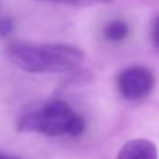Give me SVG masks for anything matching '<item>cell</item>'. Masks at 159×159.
Here are the masks:
<instances>
[{"mask_svg":"<svg viewBox=\"0 0 159 159\" xmlns=\"http://www.w3.org/2000/svg\"><path fill=\"white\" fill-rule=\"evenodd\" d=\"M38 2H48V0H38Z\"/></svg>","mask_w":159,"mask_h":159,"instance_id":"cell-11","label":"cell"},{"mask_svg":"<svg viewBox=\"0 0 159 159\" xmlns=\"http://www.w3.org/2000/svg\"><path fill=\"white\" fill-rule=\"evenodd\" d=\"M155 86V76L148 68L129 66L118 75L117 87L125 100H139L148 96Z\"/></svg>","mask_w":159,"mask_h":159,"instance_id":"cell-3","label":"cell"},{"mask_svg":"<svg viewBox=\"0 0 159 159\" xmlns=\"http://www.w3.org/2000/svg\"><path fill=\"white\" fill-rule=\"evenodd\" d=\"M7 57L13 65L28 73H66L79 69L84 52L70 44L11 42Z\"/></svg>","mask_w":159,"mask_h":159,"instance_id":"cell-1","label":"cell"},{"mask_svg":"<svg viewBox=\"0 0 159 159\" xmlns=\"http://www.w3.org/2000/svg\"><path fill=\"white\" fill-rule=\"evenodd\" d=\"M93 2H99V3H110L113 0H93Z\"/></svg>","mask_w":159,"mask_h":159,"instance_id":"cell-10","label":"cell"},{"mask_svg":"<svg viewBox=\"0 0 159 159\" xmlns=\"http://www.w3.org/2000/svg\"><path fill=\"white\" fill-rule=\"evenodd\" d=\"M152 41L156 48H159V16L155 18L152 24Z\"/></svg>","mask_w":159,"mask_h":159,"instance_id":"cell-8","label":"cell"},{"mask_svg":"<svg viewBox=\"0 0 159 159\" xmlns=\"http://www.w3.org/2000/svg\"><path fill=\"white\" fill-rule=\"evenodd\" d=\"M13 20L10 17L0 18V37H7L13 31Z\"/></svg>","mask_w":159,"mask_h":159,"instance_id":"cell-6","label":"cell"},{"mask_svg":"<svg viewBox=\"0 0 159 159\" xmlns=\"http://www.w3.org/2000/svg\"><path fill=\"white\" fill-rule=\"evenodd\" d=\"M0 159H20L17 156H13V155H7V153L0 152Z\"/></svg>","mask_w":159,"mask_h":159,"instance_id":"cell-9","label":"cell"},{"mask_svg":"<svg viewBox=\"0 0 159 159\" xmlns=\"http://www.w3.org/2000/svg\"><path fill=\"white\" fill-rule=\"evenodd\" d=\"M103 34H104V38L108 39V41H113V42L123 41L128 35V25H127L125 21L114 20L106 25Z\"/></svg>","mask_w":159,"mask_h":159,"instance_id":"cell-5","label":"cell"},{"mask_svg":"<svg viewBox=\"0 0 159 159\" xmlns=\"http://www.w3.org/2000/svg\"><path fill=\"white\" fill-rule=\"evenodd\" d=\"M84 128L86 123L83 117L59 99L27 108L17 121L20 132H38L47 137H79Z\"/></svg>","mask_w":159,"mask_h":159,"instance_id":"cell-2","label":"cell"},{"mask_svg":"<svg viewBox=\"0 0 159 159\" xmlns=\"http://www.w3.org/2000/svg\"><path fill=\"white\" fill-rule=\"evenodd\" d=\"M117 159H158V149L149 139H131L121 147Z\"/></svg>","mask_w":159,"mask_h":159,"instance_id":"cell-4","label":"cell"},{"mask_svg":"<svg viewBox=\"0 0 159 159\" xmlns=\"http://www.w3.org/2000/svg\"><path fill=\"white\" fill-rule=\"evenodd\" d=\"M51 2L70 4V6H76V7H84V6H90L92 3H94L93 0H51Z\"/></svg>","mask_w":159,"mask_h":159,"instance_id":"cell-7","label":"cell"}]
</instances>
